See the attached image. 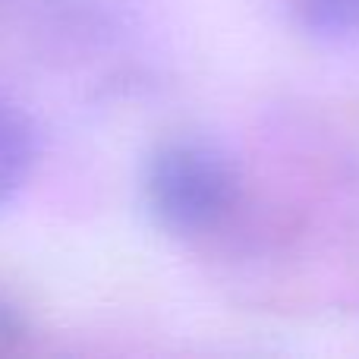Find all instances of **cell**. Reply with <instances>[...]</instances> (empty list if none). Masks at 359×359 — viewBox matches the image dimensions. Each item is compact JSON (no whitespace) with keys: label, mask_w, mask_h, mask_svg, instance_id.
<instances>
[{"label":"cell","mask_w":359,"mask_h":359,"mask_svg":"<svg viewBox=\"0 0 359 359\" xmlns=\"http://www.w3.org/2000/svg\"><path fill=\"white\" fill-rule=\"evenodd\" d=\"M142 196L151 221L170 236L217 230L240 205L233 158L202 139H168L149 155Z\"/></svg>","instance_id":"cell-1"},{"label":"cell","mask_w":359,"mask_h":359,"mask_svg":"<svg viewBox=\"0 0 359 359\" xmlns=\"http://www.w3.org/2000/svg\"><path fill=\"white\" fill-rule=\"evenodd\" d=\"M35 126L13 98L0 92V208L16 198L35 168Z\"/></svg>","instance_id":"cell-2"},{"label":"cell","mask_w":359,"mask_h":359,"mask_svg":"<svg viewBox=\"0 0 359 359\" xmlns=\"http://www.w3.org/2000/svg\"><path fill=\"white\" fill-rule=\"evenodd\" d=\"M16 337H19V325H16V318L10 316V312L0 306V353L4 350H10L13 344H16Z\"/></svg>","instance_id":"cell-4"},{"label":"cell","mask_w":359,"mask_h":359,"mask_svg":"<svg viewBox=\"0 0 359 359\" xmlns=\"http://www.w3.org/2000/svg\"><path fill=\"white\" fill-rule=\"evenodd\" d=\"M299 22L325 41L359 35V0H293Z\"/></svg>","instance_id":"cell-3"}]
</instances>
